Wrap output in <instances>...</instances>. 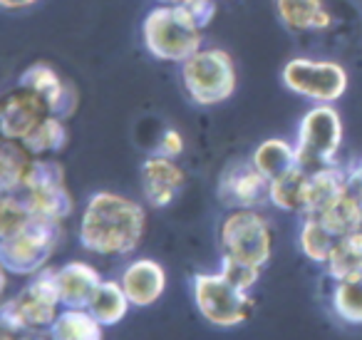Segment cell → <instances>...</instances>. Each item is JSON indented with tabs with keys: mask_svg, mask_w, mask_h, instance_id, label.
<instances>
[{
	"mask_svg": "<svg viewBox=\"0 0 362 340\" xmlns=\"http://www.w3.org/2000/svg\"><path fill=\"white\" fill-rule=\"evenodd\" d=\"M146 231V211L134 199L97 191L87 199L80 219V246L97 256H129Z\"/></svg>",
	"mask_w": 362,
	"mask_h": 340,
	"instance_id": "obj_1",
	"label": "cell"
},
{
	"mask_svg": "<svg viewBox=\"0 0 362 340\" xmlns=\"http://www.w3.org/2000/svg\"><path fill=\"white\" fill-rule=\"evenodd\" d=\"M60 305L55 268L47 266L33 276V280L21 293L0 305V335L11 338L35 330H50L52 320L60 313Z\"/></svg>",
	"mask_w": 362,
	"mask_h": 340,
	"instance_id": "obj_2",
	"label": "cell"
},
{
	"mask_svg": "<svg viewBox=\"0 0 362 340\" xmlns=\"http://www.w3.org/2000/svg\"><path fill=\"white\" fill-rule=\"evenodd\" d=\"M65 221L33 214L16 234L0 239V266L13 276H35L47 268L65 236Z\"/></svg>",
	"mask_w": 362,
	"mask_h": 340,
	"instance_id": "obj_3",
	"label": "cell"
},
{
	"mask_svg": "<svg viewBox=\"0 0 362 340\" xmlns=\"http://www.w3.org/2000/svg\"><path fill=\"white\" fill-rule=\"evenodd\" d=\"M141 38L144 47L149 50L151 57L164 62H181L192 57L197 50H202V28L187 16L181 6H169L159 3V8L144 18L141 26Z\"/></svg>",
	"mask_w": 362,
	"mask_h": 340,
	"instance_id": "obj_4",
	"label": "cell"
},
{
	"mask_svg": "<svg viewBox=\"0 0 362 340\" xmlns=\"http://www.w3.org/2000/svg\"><path fill=\"white\" fill-rule=\"evenodd\" d=\"M181 85L199 107H216L236 92V65L221 47H202L181 62Z\"/></svg>",
	"mask_w": 362,
	"mask_h": 340,
	"instance_id": "obj_5",
	"label": "cell"
},
{
	"mask_svg": "<svg viewBox=\"0 0 362 340\" xmlns=\"http://www.w3.org/2000/svg\"><path fill=\"white\" fill-rule=\"evenodd\" d=\"M194 303L204 320L216 328H236L248 320L253 310L251 290L238 288L236 283L218 273H199L194 276Z\"/></svg>",
	"mask_w": 362,
	"mask_h": 340,
	"instance_id": "obj_6",
	"label": "cell"
},
{
	"mask_svg": "<svg viewBox=\"0 0 362 340\" xmlns=\"http://www.w3.org/2000/svg\"><path fill=\"white\" fill-rule=\"evenodd\" d=\"M342 144V120L337 110L327 102H315V107L303 115L298 125L296 152L298 162L305 169L335 164Z\"/></svg>",
	"mask_w": 362,
	"mask_h": 340,
	"instance_id": "obj_7",
	"label": "cell"
},
{
	"mask_svg": "<svg viewBox=\"0 0 362 340\" xmlns=\"http://www.w3.org/2000/svg\"><path fill=\"white\" fill-rule=\"evenodd\" d=\"M221 254L266 266L273 251V229L258 209H231L218 229Z\"/></svg>",
	"mask_w": 362,
	"mask_h": 340,
	"instance_id": "obj_8",
	"label": "cell"
},
{
	"mask_svg": "<svg viewBox=\"0 0 362 340\" xmlns=\"http://www.w3.org/2000/svg\"><path fill=\"white\" fill-rule=\"evenodd\" d=\"M283 85L296 95L313 102H337L347 90V72L332 60H308L293 57L281 72Z\"/></svg>",
	"mask_w": 362,
	"mask_h": 340,
	"instance_id": "obj_9",
	"label": "cell"
},
{
	"mask_svg": "<svg viewBox=\"0 0 362 340\" xmlns=\"http://www.w3.org/2000/svg\"><path fill=\"white\" fill-rule=\"evenodd\" d=\"M216 196L226 209H258L271 201V179L248 162H233L221 171Z\"/></svg>",
	"mask_w": 362,
	"mask_h": 340,
	"instance_id": "obj_10",
	"label": "cell"
},
{
	"mask_svg": "<svg viewBox=\"0 0 362 340\" xmlns=\"http://www.w3.org/2000/svg\"><path fill=\"white\" fill-rule=\"evenodd\" d=\"M18 85L30 87L35 90L42 100L50 107V115L70 120L80 107V90L75 87V82H70L67 77H62L50 62H33L23 70V75L18 77Z\"/></svg>",
	"mask_w": 362,
	"mask_h": 340,
	"instance_id": "obj_11",
	"label": "cell"
},
{
	"mask_svg": "<svg viewBox=\"0 0 362 340\" xmlns=\"http://www.w3.org/2000/svg\"><path fill=\"white\" fill-rule=\"evenodd\" d=\"M50 115L47 102L30 87H13L0 100V132L3 140H25L45 117Z\"/></svg>",
	"mask_w": 362,
	"mask_h": 340,
	"instance_id": "obj_12",
	"label": "cell"
},
{
	"mask_svg": "<svg viewBox=\"0 0 362 340\" xmlns=\"http://www.w3.org/2000/svg\"><path fill=\"white\" fill-rule=\"evenodd\" d=\"M184 169L176 164L169 157L154 154L149 159H144L139 169V181L144 199L154 209H166L171 201L179 196L181 186H184Z\"/></svg>",
	"mask_w": 362,
	"mask_h": 340,
	"instance_id": "obj_13",
	"label": "cell"
},
{
	"mask_svg": "<svg viewBox=\"0 0 362 340\" xmlns=\"http://www.w3.org/2000/svg\"><path fill=\"white\" fill-rule=\"evenodd\" d=\"M122 288L127 290L132 305L136 308H149L164 295L166 288V273L164 266L151 259H134L124 266L119 276Z\"/></svg>",
	"mask_w": 362,
	"mask_h": 340,
	"instance_id": "obj_14",
	"label": "cell"
},
{
	"mask_svg": "<svg viewBox=\"0 0 362 340\" xmlns=\"http://www.w3.org/2000/svg\"><path fill=\"white\" fill-rule=\"evenodd\" d=\"M102 273L87 261H70L55 268V283L62 308H90V300L102 283Z\"/></svg>",
	"mask_w": 362,
	"mask_h": 340,
	"instance_id": "obj_15",
	"label": "cell"
},
{
	"mask_svg": "<svg viewBox=\"0 0 362 340\" xmlns=\"http://www.w3.org/2000/svg\"><path fill=\"white\" fill-rule=\"evenodd\" d=\"M350 181H352V169H342V166H337V164L310 169L303 216L322 214L327 206H332L347 189H350Z\"/></svg>",
	"mask_w": 362,
	"mask_h": 340,
	"instance_id": "obj_16",
	"label": "cell"
},
{
	"mask_svg": "<svg viewBox=\"0 0 362 340\" xmlns=\"http://www.w3.org/2000/svg\"><path fill=\"white\" fill-rule=\"evenodd\" d=\"M281 23L293 33L330 30L332 16L322 0H278Z\"/></svg>",
	"mask_w": 362,
	"mask_h": 340,
	"instance_id": "obj_17",
	"label": "cell"
},
{
	"mask_svg": "<svg viewBox=\"0 0 362 340\" xmlns=\"http://www.w3.org/2000/svg\"><path fill=\"white\" fill-rule=\"evenodd\" d=\"M47 335L55 340H100L105 330L90 308H62Z\"/></svg>",
	"mask_w": 362,
	"mask_h": 340,
	"instance_id": "obj_18",
	"label": "cell"
},
{
	"mask_svg": "<svg viewBox=\"0 0 362 340\" xmlns=\"http://www.w3.org/2000/svg\"><path fill=\"white\" fill-rule=\"evenodd\" d=\"M33 162H35V157L21 140H3V147H0V191L11 194V191L21 189L25 184Z\"/></svg>",
	"mask_w": 362,
	"mask_h": 340,
	"instance_id": "obj_19",
	"label": "cell"
},
{
	"mask_svg": "<svg viewBox=\"0 0 362 340\" xmlns=\"http://www.w3.org/2000/svg\"><path fill=\"white\" fill-rule=\"evenodd\" d=\"M253 164L268 176V179H281L286 176L288 171L298 169L300 162H298V152H296V144L286 140H266L256 147L253 152Z\"/></svg>",
	"mask_w": 362,
	"mask_h": 340,
	"instance_id": "obj_20",
	"label": "cell"
},
{
	"mask_svg": "<svg viewBox=\"0 0 362 340\" xmlns=\"http://www.w3.org/2000/svg\"><path fill=\"white\" fill-rule=\"evenodd\" d=\"M325 273L332 280L362 276V229L337 239L335 249L325 264Z\"/></svg>",
	"mask_w": 362,
	"mask_h": 340,
	"instance_id": "obj_21",
	"label": "cell"
},
{
	"mask_svg": "<svg viewBox=\"0 0 362 340\" xmlns=\"http://www.w3.org/2000/svg\"><path fill=\"white\" fill-rule=\"evenodd\" d=\"M129 295L122 288L119 280H102L90 300V310L102 325H117L129 313Z\"/></svg>",
	"mask_w": 362,
	"mask_h": 340,
	"instance_id": "obj_22",
	"label": "cell"
},
{
	"mask_svg": "<svg viewBox=\"0 0 362 340\" xmlns=\"http://www.w3.org/2000/svg\"><path fill=\"white\" fill-rule=\"evenodd\" d=\"M308 176L310 169L298 166V169L288 171L286 176L271 181V204L281 211H298L303 214L305 206V191H308Z\"/></svg>",
	"mask_w": 362,
	"mask_h": 340,
	"instance_id": "obj_23",
	"label": "cell"
},
{
	"mask_svg": "<svg viewBox=\"0 0 362 340\" xmlns=\"http://www.w3.org/2000/svg\"><path fill=\"white\" fill-rule=\"evenodd\" d=\"M67 120L55 115H47L30 135L23 140V144L33 152V157H47V154H60L70 142V132L65 127Z\"/></svg>",
	"mask_w": 362,
	"mask_h": 340,
	"instance_id": "obj_24",
	"label": "cell"
},
{
	"mask_svg": "<svg viewBox=\"0 0 362 340\" xmlns=\"http://www.w3.org/2000/svg\"><path fill=\"white\" fill-rule=\"evenodd\" d=\"M298 244H300V251L305 254L308 261L325 266L337 244V236L317 216H305L300 226V234H298Z\"/></svg>",
	"mask_w": 362,
	"mask_h": 340,
	"instance_id": "obj_25",
	"label": "cell"
},
{
	"mask_svg": "<svg viewBox=\"0 0 362 340\" xmlns=\"http://www.w3.org/2000/svg\"><path fill=\"white\" fill-rule=\"evenodd\" d=\"M332 313L347 325H362V276L335 280L330 293Z\"/></svg>",
	"mask_w": 362,
	"mask_h": 340,
	"instance_id": "obj_26",
	"label": "cell"
},
{
	"mask_svg": "<svg viewBox=\"0 0 362 340\" xmlns=\"http://www.w3.org/2000/svg\"><path fill=\"white\" fill-rule=\"evenodd\" d=\"M261 268L263 266H256V264H251V261L221 254V273L226 276L231 283H236L238 288L251 290L253 285L258 283V278H261Z\"/></svg>",
	"mask_w": 362,
	"mask_h": 340,
	"instance_id": "obj_27",
	"label": "cell"
},
{
	"mask_svg": "<svg viewBox=\"0 0 362 340\" xmlns=\"http://www.w3.org/2000/svg\"><path fill=\"white\" fill-rule=\"evenodd\" d=\"M179 6L187 11V16L192 18L202 30L211 26L214 18H216V13H218L216 0H184V3H179Z\"/></svg>",
	"mask_w": 362,
	"mask_h": 340,
	"instance_id": "obj_28",
	"label": "cell"
},
{
	"mask_svg": "<svg viewBox=\"0 0 362 340\" xmlns=\"http://www.w3.org/2000/svg\"><path fill=\"white\" fill-rule=\"evenodd\" d=\"M181 152H184V137H181L176 130H166L164 135H161V140H159V149H156V154L169 157V159H176Z\"/></svg>",
	"mask_w": 362,
	"mask_h": 340,
	"instance_id": "obj_29",
	"label": "cell"
},
{
	"mask_svg": "<svg viewBox=\"0 0 362 340\" xmlns=\"http://www.w3.org/2000/svg\"><path fill=\"white\" fill-rule=\"evenodd\" d=\"M35 3L37 0H0V6L6 8V11H23V8H30Z\"/></svg>",
	"mask_w": 362,
	"mask_h": 340,
	"instance_id": "obj_30",
	"label": "cell"
},
{
	"mask_svg": "<svg viewBox=\"0 0 362 340\" xmlns=\"http://www.w3.org/2000/svg\"><path fill=\"white\" fill-rule=\"evenodd\" d=\"M352 171H355V176L362 181V164H360V166H355V169H352Z\"/></svg>",
	"mask_w": 362,
	"mask_h": 340,
	"instance_id": "obj_31",
	"label": "cell"
},
{
	"mask_svg": "<svg viewBox=\"0 0 362 340\" xmlns=\"http://www.w3.org/2000/svg\"><path fill=\"white\" fill-rule=\"evenodd\" d=\"M159 3H169V6H179V3H184V0H159Z\"/></svg>",
	"mask_w": 362,
	"mask_h": 340,
	"instance_id": "obj_32",
	"label": "cell"
}]
</instances>
